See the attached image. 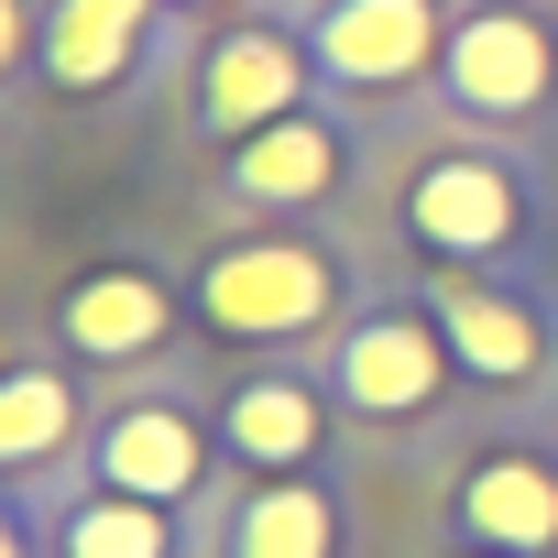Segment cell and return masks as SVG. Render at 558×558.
<instances>
[{
    "mask_svg": "<svg viewBox=\"0 0 558 558\" xmlns=\"http://www.w3.org/2000/svg\"><path fill=\"white\" fill-rule=\"evenodd\" d=\"M197 318L219 340H296L329 318V263L307 241H241L197 274Z\"/></svg>",
    "mask_w": 558,
    "mask_h": 558,
    "instance_id": "obj_1",
    "label": "cell"
},
{
    "mask_svg": "<svg viewBox=\"0 0 558 558\" xmlns=\"http://www.w3.org/2000/svg\"><path fill=\"white\" fill-rule=\"evenodd\" d=\"M547 88H558V45H547L536 12L493 0V12L449 23V99H460V110H482V121H525Z\"/></svg>",
    "mask_w": 558,
    "mask_h": 558,
    "instance_id": "obj_2",
    "label": "cell"
},
{
    "mask_svg": "<svg viewBox=\"0 0 558 558\" xmlns=\"http://www.w3.org/2000/svg\"><path fill=\"white\" fill-rule=\"evenodd\" d=\"M318 66L340 88H405L438 66V0H329L318 12Z\"/></svg>",
    "mask_w": 558,
    "mask_h": 558,
    "instance_id": "obj_3",
    "label": "cell"
},
{
    "mask_svg": "<svg viewBox=\"0 0 558 558\" xmlns=\"http://www.w3.org/2000/svg\"><path fill=\"white\" fill-rule=\"evenodd\" d=\"M405 219H416L427 252H504V241L525 230V197H514L504 165H482V154H438V165L405 186Z\"/></svg>",
    "mask_w": 558,
    "mask_h": 558,
    "instance_id": "obj_4",
    "label": "cell"
},
{
    "mask_svg": "<svg viewBox=\"0 0 558 558\" xmlns=\"http://www.w3.org/2000/svg\"><path fill=\"white\" fill-rule=\"evenodd\" d=\"M296 88H307V56L286 34H219V56L197 77V110H208V132L252 143L274 121H296Z\"/></svg>",
    "mask_w": 558,
    "mask_h": 558,
    "instance_id": "obj_5",
    "label": "cell"
},
{
    "mask_svg": "<svg viewBox=\"0 0 558 558\" xmlns=\"http://www.w3.org/2000/svg\"><path fill=\"white\" fill-rule=\"evenodd\" d=\"M438 318H405V307H384V318H362L351 340H340V395L362 405V416H405V405H427L438 395Z\"/></svg>",
    "mask_w": 558,
    "mask_h": 558,
    "instance_id": "obj_6",
    "label": "cell"
},
{
    "mask_svg": "<svg viewBox=\"0 0 558 558\" xmlns=\"http://www.w3.org/2000/svg\"><path fill=\"white\" fill-rule=\"evenodd\" d=\"M99 471H110V493H132V504H186L197 471H208V438H197L175 405H132V416H110Z\"/></svg>",
    "mask_w": 558,
    "mask_h": 558,
    "instance_id": "obj_7",
    "label": "cell"
},
{
    "mask_svg": "<svg viewBox=\"0 0 558 558\" xmlns=\"http://www.w3.org/2000/svg\"><path fill=\"white\" fill-rule=\"evenodd\" d=\"M56 329H66L88 362H143V351L175 329V296L154 286V274H77L66 307H56Z\"/></svg>",
    "mask_w": 558,
    "mask_h": 558,
    "instance_id": "obj_8",
    "label": "cell"
},
{
    "mask_svg": "<svg viewBox=\"0 0 558 558\" xmlns=\"http://www.w3.org/2000/svg\"><path fill=\"white\" fill-rule=\"evenodd\" d=\"M438 329H449V351H460L482 384H536V362H547L536 307H514V296H493V286H438Z\"/></svg>",
    "mask_w": 558,
    "mask_h": 558,
    "instance_id": "obj_9",
    "label": "cell"
},
{
    "mask_svg": "<svg viewBox=\"0 0 558 558\" xmlns=\"http://www.w3.org/2000/svg\"><path fill=\"white\" fill-rule=\"evenodd\" d=\"M460 525H471L482 547H514V558L558 547V471H547V460H482V471L460 482Z\"/></svg>",
    "mask_w": 558,
    "mask_h": 558,
    "instance_id": "obj_10",
    "label": "cell"
},
{
    "mask_svg": "<svg viewBox=\"0 0 558 558\" xmlns=\"http://www.w3.org/2000/svg\"><path fill=\"white\" fill-rule=\"evenodd\" d=\"M143 23H154V0H56V23H45L34 66H45L56 88H110V77L132 66Z\"/></svg>",
    "mask_w": 558,
    "mask_h": 558,
    "instance_id": "obj_11",
    "label": "cell"
},
{
    "mask_svg": "<svg viewBox=\"0 0 558 558\" xmlns=\"http://www.w3.org/2000/svg\"><path fill=\"white\" fill-rule=\"evenodd\" d=\"M329 175H340L329 121H274V132H252L230 154V186L263 197V208H307V197H329Z\"/></svg>",
    "mask_w": 558,
    "mask_h": 558,
    "instance_id": "obj_12",
    "label": "cell"
},
{
    "mask_svg": "<svg viewBox=\"0 0 558 558\" xmlns=\"http://www.w3.org/2000/svg\"><path fill=\"white\" fill-rule=\"evenodd\" d=\"M219 427H230V449H241L252 471H296V460L318 449V395H307V384H241Z\"/></svg>",
    "mask_w": 558,
    "mask_h": 558,
    "instance_id": "obj_13",
    "label": "cell"
},
{
    "mask_svg": "<svg viewBox=\"0 0 558 558\" xmlns=\"http://www.w3.org/2000/svg\"><path fill=\"white\" fill-rule=\"evenodd\" d=\"M230 547H241V558H329V493H307V482L252 493Z\"/></svg>",
    "mask_w": 558,
    "mask_h": 558,
    "instance_id": "obj_14",
    "label": "cell"
},
{
    "mask_svg": "<svg viewBox=\"0 0 558 558\" xmlns=\"http://www.w3.org/2000/svg\"><path fill=\"white\" fill-rule=\"evenodd\" d=\"M66 427H77V395H66L45 362H23L12 384H0V460H12V471H34Z\"/></svg>",
    "mask_w": 558,
    "mask_h": 558,
    "instance_id": "obj_15",
    "label": "cell"
},
{
    "mask_svg": "<svg viewBox=\"0 0 558 558\" xmlns=\"http://www.w3.org/2000/svg\"><path fill=\"white\" fill-rule=\"evenodd\" d=\"M66 558H165V504H132V493H99L66 514Z\"/></svg>",
    "mask_w": 558,
    "mask_h": 558,
    "instance_id": "obj_16",
    "label": "cell"
}]
</instances>
